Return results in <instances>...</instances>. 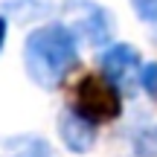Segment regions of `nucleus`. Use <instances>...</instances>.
<instances>
[{
  "mask_svg": "<svg viewBox=\"0 0 157 157\" xmlns=\"http://www.w3.org/2000/svg\"><path fill=\"white\" fill-rule=\"evenodd\" d=\"M131 9H134V15L151 29V38L157 44V0H131Z\"/></svg>",
  "mask_w": 157,
  "mask_h": 157,
  "instance_id": "9",
  "label": "nucleus"
},
{
  "mask_svg": "<svg viewBox=\"0 0 157 157\" xmlns=\"http://www.w3.org/2000/svg\"><path fill=\"white\" fill-rule=\"evenodd\" d=\"M6 35H9V17L0 15V52H3V47H6Z\"/></svg>",
  "mask_w": 157,
  "mask_h": 157,
  "instance_id": "11",
  "label": "nucleus"
},
{
  "mask_svg": "<svg viewBox=\"0 0 157 157\" xmlns=\"http://www.w3.org/2000/svg\"><path fill=\"white\" fill-rule=\"evenodd\" d=\"M0 157H58V154L38 134H12L0 137Z\"/></svg>",
  "mask_w": 157,
  "mask_h": 157,
  "instance_id": "7",
  "label": "nucleus"
},
{
  "mask_svg": "<svg viewBox=\"0 0 157 157\" xmlns=\"http://www.w3.org/2000/svg\"><path fill=\"white\" fill-rule=\"evenodd\" d=\"M140 87H143V90H146V93L157 102V61L146 64V67L140 70Z\"/></svg>",
  "mask_w": 157,
  "mask_h": 157,
  "instance_id": "10",
  "label": "nucleus"
},
{
  "mask_svg": "<svg viewBox=\"0 0 157 157\" xmlns=\"http://www.w3.org/2000/svg\"><path fill=\"white\" fill-rule=\"evenodd\" d=\"M52 12V0H6L3 3V15L17 17L21 23L29 21H41Z\"/></svg>",
  "mask_w": 157,
  "mask_h": 157,
  "instance_id": "8",
  "label": "nucleus"
},
{
  "mask_svg": "<svg viewBox=\"0 0 157 157\" xmlns=\"http://www.w3.org/2000/svg\"><path fill=\"white\" fill-rule=\"evenodd\" d=\"M78 67V41L64 23H41L23 41V70L41 90H58Z\"/></svg>",
  "mask_w": 157,
  "mask_h": 157,
  "instance_id": "1",
  "label": "nucleus"
},
{
  "mask_svg": "<svg viewBox=\"0 0 157 157\" xmlns=\"http://www.w3.org/2000/svg\"><path fill=\"white\" fill-rule=\"evenodd\" d=\"M140 70H143V58L140 50H134L131 44H108L99 56V73L113 84L122 96L137 93L140 84Z\"/></svg>",
  "mask_w": 157,
  "mask_h": 157,
  "instance_id": "4",
  "label": "nucleus"
},
{
  "mask_svg": "<svg viewBox=\"0 0 157 157\" xmlns=\"http://www.w3.org/2000/svg\"><path fill=\"white\" fill-rule=\"evenodd\" d=\"M122 137L131 148V157H157V119L146 111H137L125 122Z\"/></svg>",
  "mask_w": 157,
  "mask_h": 157,
  "instance_id": "6",
  "label": "nucleus"
},
{
  "mask_svg": "<svg viewBox=\"0 0 157 157\" xmlns=\"http://www.w3.org/2000/svg\"><path fill=\"white\" fill-rule=\"evenodd\" d=\"M73 108L78 113H84L87 119H93L96 125L117 122L122 117V93L108 82L105 76H84L76 84V99Z\"/></svg>",
  "mask_w": 157,
  "mask_h": 157,
  "instance_id": "3",
  "label": "nucleus"
},
{
  "mask_svg": "<svg viewBox=\"0 0 157 157\" xmlns=\"http://www.w3.org/2000/svg\"><path fill=\"white\" fill-rule=\"evenodd\" d=\"M58 17L78 44L87 47H108L117 32V17L96 0H64L58 6Z\"/></svg>",
  "mask_w": 157,
  "mask_h": 157,
  "instance_id": "2",
  "label": "nucleus"
},
{
  "mask_svg": "<svg viewBox=\"0 0 157 157\" xmlns=\"http://www.w3.org/2000/svg\"><path fill=\"white\" fill-rule=\"evenodd\" d=\"M58 137H61L64 148L73 154H87L99 140V125L78 113L73 105H67L58 113Z\"/></svg>",
  "mask_w": 157,
  "mask_h": 157,
  "instance_id": "5",
  "label": "nucleus"
}]
</instances>
